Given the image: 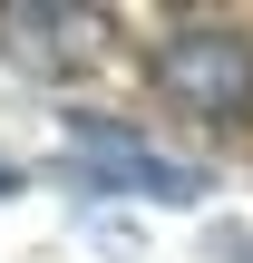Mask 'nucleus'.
I'll list each match as a JSON object with an SVG mask.
<instances>
[{
	"mask_svg": "<svg viewBox=\"0 0 253 263\" xmlns=\"http://www.w3.org/2000/svg\"><path fill=\"white\" fill-rule=\"evenodd\" d=\"M59 166L78 176V195H137V205H205V195H215L205 166L146 146L137 127H117V117H98V107L59 117Z\"/></svg>",
	"mask_w": 253,
	"mask_h": 263,
	"instance_id": "f257e3e1",
	"label": "nucleus"
},
{
	"mask_svg": "<svg viewBox=\"0 0 253 263\" xmlns=\"http://www.w3.org/2000/svg\"><path fill=\"white\" fill-rule=\"evenodd\" d=\"M146 78H156L166 107H185V117H205V127L253 117V39L234 20H185V29H166V39L146 49Z\"/></svg>",
	"mask_w": 253,
	"mask_h": 263,
	"instance_id": "f03ea898",
	"label": "nucleus"
},
{
	"mask_svg": "<svg viewBox=\"0 0 253 263\" xmlns=\"http://www.w3.org/2000/svg\"><path fill=\"white\" fill-rule=\"evenodd\" d=\"M0 39L20 68H68L98 49V10H68V0H0Z\"/></svg>",
	"mask_w": 253,
	"mask_h": 263,
	"instance_id": "7ed1b4c3",
	"label": "nucleus"
},
{
	"mask_svg": "<svg viewBox=\"0 0 253 263\" xmlns=\"http://www.w3.org/2000/svg\"><path fill=\"white\" fill-rule=\"evenodd\" d=\"M205 263H253V215H224V224H205Z\"/></svg>",
	"mask_w": 253,
	"mask_h": 263,
	"instance_id": "20e7f679",
	"label": "nucleus"
},
{
	"mask_svg": "<svg viewBox=\"0 0 253 263\" xmlns=\"http://www.w3.org/2000/svg\"><path fill=\"white\" fill-rule=\"evenodd\" d=\"M10 195H29V166H20V156H0V205H10Z\"/></svg>",
	"mask_w": 253,
	"mask_h": 263,
	"instance_id": "39448f33",
	"label": "nucleus"
}]
</instances>
